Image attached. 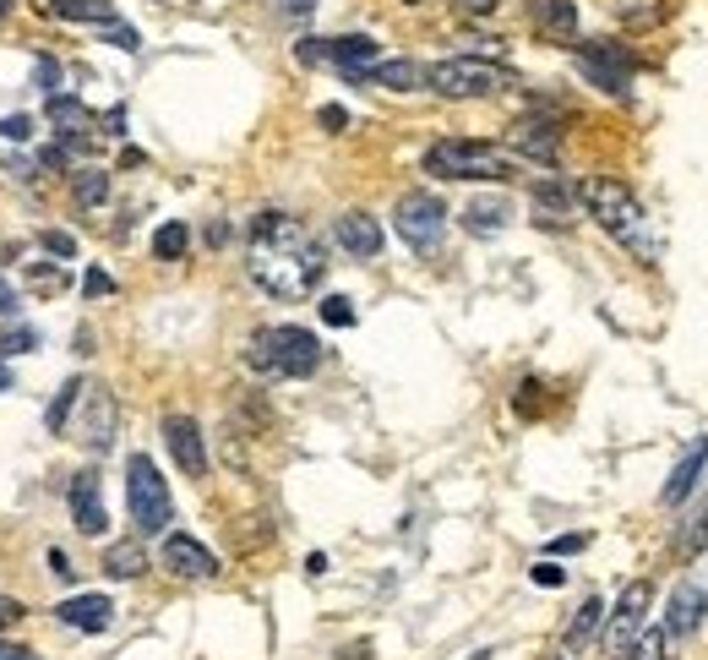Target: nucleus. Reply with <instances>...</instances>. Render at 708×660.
I'll use <instances>...</instances> for the list:
<instances>
[{
  "instance_id": "f257e3e1",
  "label": "nucleus",
  "mask_w": 708,
  "mask_h": 660,
  "mask_svg": "<svg viewBox=\"0 0 708 660\" xmlns=\"http://www.w3.org/2000/svg\"><path fill=\"white\" fill-rule=\"evenodd\" d=\"M246 273L273 295V301H305L327 279V251L322 240L289 219V213H257L246 235Z\"/></svg>"
},
{
  "instance_id": "f03ea898",
  "label": "nucleus",
  "mask_w": 708,
  "mask_h": 660,
  "mask_svg": "<svg viewBox=\"0 0 708 660\" xmlns=\"http://www.w3.org/2000/svg\"><path fill=\"white\" fill-rule=\"evenodd\" d=\"M577 197H583L588 219H594L610 240H621V246H627V251H638L643 262H654V257H660V240H654L649 213H643V202H638V191H632V186H621V180H610V175H588V180L577 186Z\"/></svg>"
},
{
  "instance_id": "7ed1b4c3",
  "label": "nucleus",
  "mask_w": 708,
  "mask_h": 660,
  "mask_svg": "<svg viewBox=\"0 0 708 660\" xmlns=\"http://www.w3.org/2000/svg\"><path fill=\"white\" fill-rule=\"evenodd\" d=\"M246 360H251V371H262V377H311V371L322 366V338L311 328H294V323H283V328H257L251 344H246Z\"/></svg>"
},
{
  "instance_id": "20e7f679",
  "label": "nucleus",
  "mask_w": 708,
  "mask_h": 660,
  "mask_svg": "<svg viewBox=\"0 0 708 660\" xmlns=\"http://www.w3.org/2000/svg\"><path fill=\"white\" fill-rule=\"evenodd\" d=\"M425 175H436V180H513V159L491 143L447 137V143L425 148Z\"/></svg>"
},
{
  "instance_id": "39448f33",
  "label": "nucleus",
  "mask_w": 708,
  "mask_h": 660,
  "mask_svg": "<svg viewBox=\"0 0 708 660\" xmlns=\"http://www.w3.org/2000/svg\"><path fill=\"white\" fill-rule=\"evenodd\" d=\"M126 507L142 535H158L175 518V496H169V481L158 476L153 454H132V465H126Z\"/></svg>"
},
{
  "instance_id": "423d86ee",
  "label": "nucleus",
  "mask_w": 708,
  "mask_h": 660,
  "mask_svg": "<svg viewBox=\"0 0 708 660\" xmlns=\"http://www.w3.org/2000/svg\"><path fill=\"white\" fill-rule=\"evenodd\" d=\"M513 77L491 60H474V55H452V60H436L425 66V88L441 93V99H485V93H502Z\"/></svg>"
},
{
  "instance_id": "0eeeda50",
  "label": "nucleus",
  "mask_w": 708,
  "mask_h": 660,
  "mask_svg": "<svg viewBox=\"0 0 708 660\" xmlns=\"http://www.w3.org/2000/svg\"><path fill=\"white\" fill-rule=\"evenodd\" d=\"M393 230L404 235L409 251H420V257L436 251L441 235H447V208H441V197H430V191H404L398 208H393Z\"/></svg>"
},
{
  "instance_id": "6e6552de",
  "label": "nucleus",
  "mask_w": 708,
  "mask_h": 660,
  "mask_svg": "<svg viewBox=\"0 0 708 660\" xmlns=\"http://www.w3.org/2000/svg\"><path fill=\"white\" fill-rule=\"evenodd\" d=\"M572 49H577V71H583L599 93H610V99H627V93H632V71H638L632 49L605 44V38H588V44H572Z\"/></svg>"
},
{
  "instance_id": "1a4fd4ad",
  "label": "nucleus",
  "mask_w": 708,
  "mask_h": 660,
  "mask_svg": "<svg viewBox=\"0 0 708 660\" xmlns=\"http://www.w3.org/2000/svg\"><path fill=\"white\" fill-rule=\"evenodd\" d=\"M649 606H654V584H649V579H632V584L621 590L616 612H610V628H605V650H610V656H632L638 634L649 628Z\"/></svg>"
},
{
  "instance_id": "9d476101",
  "label": "nucleus",
  "mask_w": 708,
  "mask_h": 660,
  "mask_svg": "<svg viewBox=\"0 0 708 660\" xmlns=\"http://www.w3.org/2000/svg\"><path fill=\"white\" fill-rule=\"evenodd\" d=\"M164 443H169L175 465H180L191 481L207 476V443H202V426H196L191 415H169V421H164Z\"/></svg>"
},
{
  "instance_id": "9b49d317",
  "label": "nucleus",
  "mask_w": 708,
  "mask_h": 660,
  "mask_svg": "<svg viewBox=\"0 0 708 660\" xmlns=\"http://www.w3.org/2000/svg\"><path fill=\"white\" fill-rule=\"evenodd\" d=\"M66 502H71V518H77L82 535L110 529V513H104V496H99V470H77L71 486H66Z\"/></svg>"
},
{
  "instance_id": "f8f14e48",
  "label": "nucleus",
  "mask_w": 708,
  "mask_h": 660,
  "mask_svg": "<svg viewBox=\"0 0 708 660\" xmlns=\"http://www.w3.org/2000/svg\"><path fill=\"white\" fill-rule=\"evenodd\" d=\"M507 143H513V154H524L535 165H557L562 159V126L557 121H518L507 132Z\"/></svg>"
},
{
  "instance_id": "ddd939ff",
  "label": "nucleus",
  "mask_w": 708,
  "mask_h": 660,
  "mask_svg": "<svg viewBox=\"0 0 708 660\" xmlns=\"http://www.w3.org/2000/svg\"><path fill=\"white\" fill-rule=\"evenodd\" d=\"M164 568L175 579H213L218 573V557L196 540V535H169L164 540Z\"/></svg>"
},
{
  "instance_id": "4468645a",
  "label": "nucleus",
  "mask_w": 708,
  "mask_h": 660,
  "mask_svg": "<svg viewBox=\"0 0 708 660\" xmlns=\"http://www.w3.org/2000/svg\"><path fill=\"white\" fill-rule=\"evenodd\" d=\"M55 617H60L66 628H77V634H104V628L115 623V601H110V595H66V601L55 606Z\"/></svg>"
},
{
  "instance_id": "2eb2a0df",
  "label": "nucleus",
  "mask_w": 708,
  "mask_h": 660,
  "mask_svg": "<svg viewBox=\"0 0 708 660\" xmlns=\"http://www.w3.org/2000/svg\"><path fill=\"white\" fill-rule=\"evenodd\" d=\"M524 11H529V27L551 44H566L577 33V0H529Z\"/></svg>"
},
{
  "instance_id": "dca6fc26",
  "label": "nucleus",
  "mask_w": 708,
  "mask_h": 660,
  "mask_svg": "<svg viewBox=\"0 0 708 660\" xmlns=\"http://www.w3.org/2000/svg\"><path fill=\"white\" fill-rule=\"evenodd\" d=\"M333 235H338V246L349 251V257H360V262H371L377 251H382V224L371 219V213H344L338 224H333Z\"/></svg>"
},
{
  "instance_id": "f3484780",
  "label": "nucleus",
  "mask_w": 708,
  "mask_h": 660,
  "mask_svg": "<svg viewBox=\"0 0 708 660\" xmlns=\"http://www.w3.org/2000/svg\"><path fill=\"white\" fill-rule=\"evenodd\" d=\"M704 612H708V595L698 584H676V595H671V612H665V634L671 639H687V634H698L704 628Z\"/></svg>"
},
{
  "instance_id": "a211bd4d",
  "label": "nucleus",
  "mask_w": 708,
  "mask_h": 660,
  "mask_svg": "<svg viewBox=\"0 0 708 660\" xmlns=\"http://www.w3.org/2000/svg\"><path fill=\"white\" fill-rule=\"evenodd\" d=\"M360 82L393 88V93H415V88H425V66L420 60H377V66L360 71Z\"/></svg>"
},
{
  "instance_id": "6ab92c4d",
  "label": "nucleus",
  "mask_w": 708,
  "mask_h": 660,
  "mask_svg": "<svg viewBox=\"0 0 708 660\" xmlns=\"http://www.w3.org/2000/svg\"><path fill=\"white\" fill-rule=\"evenodd\" d=\"M704 465H708V443H693V454L671 470V481H665V492H660V502L665 507H682L687 496H693V486H698V476H704Z\"/></svg>"
},
{
  "instance_id": "aec40b11",
  "label": "nucleus",
  "mask_w": 708,
  "mask_h": 660,
  "mask_svg": "<svg viewBox=\"0 0 708 660\" xmlns=\"http://www.w3.org/2000/svg\"><path fill=\"white\" fill-rule=\"evenodd\" d=\"M82 443H88L93 454H104V448L115 443V399H110V393H93V399H88V421H82Z\"/></svg>"
},
{
  "instance_id": "412c9836",
  "label": "nucleus",
  "mask_w": 708,
  "mask_h": 660,
  "mask_svg": "<svg viewBox=\"0 0 708 660\" xmlns=\"http://www.w3.org/2000/svg\"><path fill=\"white\" fill-rule=\"evenodd\" d=\"M566 213H572V191H566L562 180H540V186H535V224L562 230Z\"/></svg>"
},
{
  "instance_id": "4be33fe9",
  "label": "nucleus",
  "mask_w": 708,
  "mask_h": 660,
  "mask_svg": "<svg viewBox=\"0 0 708 660\" xmlns=\"http://www.w3.org/2000/svg\"><path fill=\"white\" fill-rule=\"evenodd\" d=\"M49 11H55L60 22H93V27H110V22H121L115 0H49Z\"/></svg>"
},
{
  "instance_id": "5701e85b",
  "label": "nucleus",
  "mask_w": 708,
  "mask_h": 660,
  "mask_svg": "<svg viewBox=\"0 0 708 660\" xmlns=\"http://www.w3.org/2000/svg\"><path fill=\"white\" fill-rule=\"evenodd\" d=\"M49 121L60 126V137H77V132H88V126H93L88 104H82V99H71V93H49Z\"/></svg>"
},
{
  "instance_id": "b1692460",
  "label": "nucleus",
  "mask_w": 708,
  "mask_h": 660,
  "mask_svg": "<svg viewBox=\"0 0 708 660\" xmlns=\"http://www.w3.org/2000/svg\"><path fill=\"white\" fill-rule=\"evenodd\" d=\"M142 568H147L142 540H115V546L104 551V573H110V579H137Z\"/></svg>"
},
{
  "instance_id": "393cba45",
  "label": "nucleus",
  "mask_w": 708,
  "mask_h": 660,
  "mask_svg": "<svg viewBox=\"0 0 708 660\" xmlns=\"http://www.w3.org/2000/svg\"><path fill=\"white\" fill-rule=\"evenodd\" d=\"M502 224H507V202H496V197L463 208V230H474V235H496Z\"/></svg>"
},
{
  "instance_id": "a878e982",
  "label": "nucleus",
  "mask_w": 708,
  "mask_h": 660,
  "mask_svg": "<svg viewBox=\"0 0 708 660\" xmlns=\"http://www.w3.org/2000/svg\"><path fill=\"white\" fill-rule=\"evenodd\" d=\"M186 246H191V230H186L180 219L158 224V235H153V257H158V262H180V257H186Z\"/></svg>"
},
{
  "instance_id": "bb28decb",
  "label": "nucleus",
  "mask_w": 708,
  "mask_h": 660,
  "mask_svg": "<svg viewBox=\"0 0 708 660\" xmlns=\"http://www.w3.org/2000/svg\"><path fill=\"white\" fill-rule=\"evenodd\" d=\"M599 623H605V606H599V601L588 595V601L577 606V617H572V628H566V645H572V650H583V645H588V639L599 634Z\"/></svg>"
},
{
  "instance_id": "cd10ccee",
  "label": "nucleus",
  "mask_w": 708,
  "mask_h": 660,
  "mask_svg": "<svg viewBox=\"0 0 708 660\" xmlns=\"http://www.w3.org/2000/svg\"><path fill=\"white\" fill-rule=\"evenodd\" d=\"M616 16H621L627 27H654V22L671 16V0H621Z\"/></svg>"
},
{
  "instance_id": "c85d7f7f",
  "label": "nucleus",
  "mask_w": 708,
  "mask_h": 660,
  "mask_svg": "<svg viewBox=\"0 0 708 660\" xmlns=\"http://www.w3.org/2000/svg\"><path fill=\"white\" fill-rule=\"evenodd\" d=\"M82 393H88V382H82V377H71V382H66V388L49 399V410H44V426H49V432H60V426H66V415L77 410V399H82Z\"/></svg>"
},
{
  "instance_id": "c756f323",
  "label": "nucleus",
  "mask_w": 708,
  "mask_h": 660,
  "mask_svg": "<svg viewBox=\"0 0 708 660\" xmlns=\"http://www.w3.org/2000/svg\"><path fill=\"white\" fill-rule=\"evenodd\" d=\"M71 191H77L82 208H99L110 197V175L104 169H82V175H71Z\"/></svg>"
},
{
  "instance_id": "7c9ffc66",
  "label": "nucleus",
  "mask_w": 708,
  "mask_h": 660,
  "mask_svg": "<svg viewBox=\"0 0 708 660\" xmlns=\"http://www.w3.org/2000/svg\"><path fill=\"white\" fill-rule=\"evenodd\" d=\"M27 349H38V333L33 328H22V323H5L0 328V360L5 355H27Z\"/></svg>"
},
{
  "instance_id": "2f4dec72",
  "label": "nucleus",
  "mask_w": 708,
  "mask_h": 660,
  "mask_svg": "<svg viewBox=\"0 0 708 660\" xmlns=\"http://www.w3.org/2000/svg\"><path fill=\"white\" fill-rule=\"evenodd\" d=\"M322 323H327V328H355V301L327 295V301H322Z\"/></svg>"
},
{
  "instance_id": "473e14b6",
  "label": "nucleus",
  "mask_w": 708,
  "mask_h": 660,
  "mask_svg": "<svg viewBox=\"0 0 708 660\" xmlns=\"http://www.w3.org/2000/svg\"><path fill=\"white\" fill-rule=\"evenodd\" d=\"M665 628H643L638 634V645H632V660H665Z\"/></svg>"
},
{
  "instance_id": "72a5a7b5",
  "label": "nucleus",
  "mask_w": 708,
  "mask_h": 660,
  "mask_svg": "<svg viewBox=\"0 0 708 660\" xmlns=\"http://www.w3.org/2000/svg\"><path fill=\"white\" fill-rule=\"evenodd\" d=\"M38 240H44V251H49V257H60V262H71V257H77V235H71V230H44Z\"/></svg>"
},
{
  "instance_id": "f704fd0d",
  "label": "nucleus",
  "mask_w": 708,
  "mask_h": 660,
  "mask_svg": "<svg viewBox=\"0 0 708 660\" xmlns=\"http://www.w3.org/2000/svg\"><path fill=\"white\" fill-rule=\"evenodd\" d=\"M104 38H110L115 49H126V55H137V49H142L137 27H126V22H110V27H104Z\"/></svg>"
},
{
  "instance_id": "c9c22d12",
  "label": "nucleus",
  "mask_w": 708,
  "mask_h": 660,
  "mask_svg": "<svg viewBox=\"0 0 708 660\" xmlns=\"http://www.w3.org/2000/svg\"><path fill=\"white\" fill-rule=\"evenodd\" d=\"M540 590H557V584H566V568H557V557H546V562H535V573H529Z\"/></svg>"
},
{
  "instance_id": "e433bc0d",
  "label": "nucleus",
  "mask_w": 708,
  "mask_h": 660,
  "mask_svg": "<svg viewBox=\"0 0 708 660\" xmlns=\"http://www.w3.org/2000/svg\"><path fill=\"white\" fill-rule=\"evenodd\" d=\"M82 295H88V301H99V295H115V279H110L104 268H88V279H82Z\"/></svg>"
},
{
  "instance_id": "4c0bfd02",
  "label": "nucleus",
  "mask_w": 708,
  "mask_h": 660,
  "mask_svg": "<svg viewBox=\"0 0 708 660\" xmlns=\"http://www.w3.org/2000/svg\"><path fill=\"white\" fill-rule=\"evenodd\" d=\"M33 137V121L27 115H5L0 121V143H27Z\"/></svg>"
},
{
  "instance_id": "58836bf2",
  "label": "nucleus",
  "mask_w": 708,
  "mask_h": 660,
  "mask_svg": "<svg viewBox=\"0 0 708 660\" xmlns=\"http://www.w3.org/2000/svg\"><path fill=\"white\" fill-rule=\"evenodd\" d=\"M22 312V295H16V284L0 273V317H16Z\"/></svg>"
},
{
  "instance_id": "ea45409f",
  "label": "nucleus",
  "mask_w": 708,
  "mask_h": 660,
  "mask_svg": "<svg viewBox=\"0 0 708 660\" xmlns=\"http://www.w3.org/2000/svg\"><path fill=\"white\" fill-rule=\"evenodd\" d=\"M33 82H38L44 93H55V82H60V66H55V60H38V66H33Z\"/></svg>"
},
{
  "instance_id": "a19ab883",
  "label": "nucleus",
  "mask_w": 708,
  "mask_h": 660,
  "mask_svg": "<svg viewBox=\"0 0 708 660\" xmlns=\"http://www.w3.org/2000/svg\"><path fill=\"white\" fill-rule=\"evenodd\" d=\"M316 121H322V132H344V126H349V110H338V104H322V115H316Z\"/></svg>"
},
{
  "instance_id": "79ce46f5",
  "label": "nucleus",
  "mask_w": 708,
  "mask_h": 660,
  "mask_svg": "<svg viewBox=\"0 0 708 660\" xmlns=\"http://www.w3.org/2000/svg\"><path fill=\"white\" fill-rule=\"evenodd\" d=\"M496 5H502V0H452V11H458V16H491Z\"/></svg>"
},
{
  "instance_id": "37998d69",
  "label": "nucleus",
  "mask_w": 708,
  "mask_h": 660,
  "mask_svg": "<svg viewBox=\"0 0 708 660\" xmlns=\"http://www.w3.org/2000/svg\"><path fill=\"white\" fill-rule=\"evenodd\" d=\"M16 623H22V601L0 595V634H5V628H16Z\"/></svg>"
},
{
  "instance_id": "c03bdc74",
  "label": "nucleus",
  "mask_w": 708,
  "mask_h": 660,
  "mask_svg": "<svg viewBox=\"0 0 708 660\" xmlns=\"http://www.w3.org/2000/svg\"><path fill=\"white\" fill-rule=\"evenodd\" d=\"M273 5H279L283 16H294V22H305V16L316 11V0H273Z\"/></svg>"
},
{
  "instance_id": "a18cd8bd",
  "label": "nucleus",
  "mask_w": 708,
  "mask_h": 660,
  "mask_svg": "<svg viewBox=\"0 0 708 660\" xmlns=\"http://www.w3.org/2000/svg\"><path fill=\"white\" fill-rule=\"evenodd\" d=\"M583 546H588V535H562V540H551V557H572Z\"/></svg>"
},
{
  "instance_id": "49530a36",
  "label": "nucleus",
  "mask_w": 708,
  "mask_h": 660,
  "mask_svg": "<svg viewBox=\"0 0 708 660\" xmlns=\"http://www.w3.org/2000/svg\"><path fill=\"white\" fill-rule=\"evenodd\" d=\"M49 573H60V579H71L77 568H71V557H66V551H49Z\"/></svg>"
},
{
  "instance_id": "de8ad7c7",
  "label": "nucleus",
  "mask_w": 708,
  "mask_h": 660,
  "mask_svg": "<svg viewBox=\"0 0 708 660\" xmlns=\"http://www.w3.org/2000/svg\"><path fill=\"white\" fill-rule=\"evenodd\" d=\"M0 660H38L33 650H16V645H0Z\"/></svg>"
},
{
  "instance_id": "09e8293b",
  "label": "nucleus",
  "mask_w": 708,
  "mask_h": 660,
  "mask_svg": "<svg viewBox=\"0 0 708 660\" xmlns=\"http://www.w3.org/2000/svg\"><path fill=\"white\" fill-rule=\"evenodd\" d=\"M344 660H371V645H355V650H344Z\"/></svg>"
},
{
  "instance_id": "8fccbe9b",
  "label": "nucleus",
  "mask_w": 708,
  "mask_h": 660,
  "mask_svg": "<svg viewBox=\"0 0 708 660\" xmlns=\"http://www.w3.org/2000/svg\"><path fill=\"white\" fill-rule=\"evenodd\" d=\"M0 393H11V366L0 360Z\"/></svg>"
},
{
  "instance_id": "3c124183",
  "label": "nucleus",
  "mask_w": 708,
  "mask_h": 660,
  "mask_svg": "<svg viewBox=\"0 0 708 660\" xmlns=\"http://www.w3.org/2000/svg\"><path fill=\"white\" fill-rule=\"evenodd\" d=\"M11 5H16V0H0V16H11Z\"/></svg>"
},
{
  "instance_id": "603ef678",
  "label": "nucleus",
  "mask_w": 708,
  "mask_h": 660,
  "mask_svg": "<svg viewBox=\"0 0 708 660\" xmlns=\"http://www.w3.org/2000/svg\"><path fill=\"white\" fill-rule=\"evenodd\" d=\"M404 5H420V0H404Z\"/></svg>"
}]
</instances>
